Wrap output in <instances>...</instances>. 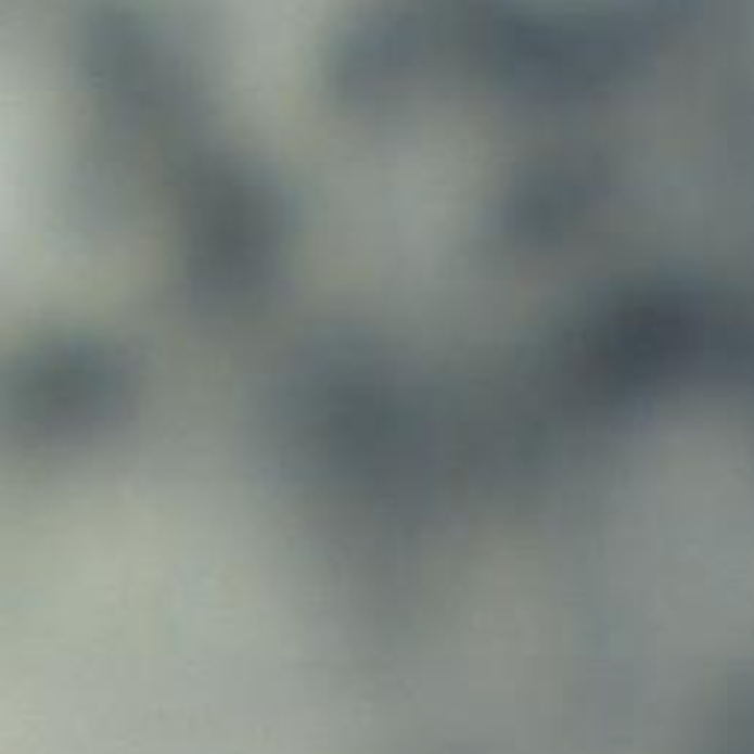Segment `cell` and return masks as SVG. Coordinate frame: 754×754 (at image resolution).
Returning a JSON list of instances; mask_svg holds the SVG:
<instances>
[{
  "instance_id": "obj_1",
  "label": "cell",
  "mask_w": 754,
  "mask_h": 754,
  "mask_svg": "<svg viewBox=\"0 0 754 754\" xmlns=\"http://www.w3.org/2000/svg\"><path fill=\"white\" fill-rule=\"evenodd\" d=\"M39 463L44 465L42 457H39ZM44 472H48V465H44ZM48 477H51V472H48ZM51 484H53V477H51ZM53 486H56V484H53ZM56 493H60V489H56ZM60 498H63V496H60ZM63 504H65V501H63ZM65 510H68V507H65ZM68 516H72V510H68ZM72 519H74V516H72ZM74 525H77V522H74ZM77 531H80V527H77ZM80 537H84V534H80ZM84 542H86V539H84ZM86 548H89V546H86ZM89 554H92V551H89ZM92 560H94V558H92ZM94 566H98V563H94ZM98 572H101V568H98ZM101 578H104V575H101ZM104 584H106V580H104Z\"/></svg>"
}]
</instances>
